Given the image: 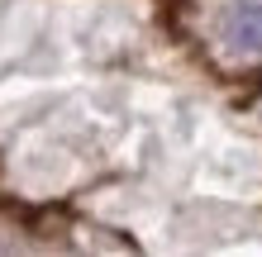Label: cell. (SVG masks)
I'll return each mask as SVG.
<instances>
[{
    "label": "cell",
    "mask_w": 262,
    "mask_h": 257,
    "mask_svg": "<svg viewBox=\"0 0 262 257\" xmlns=\"http://www.w3.org/2000/svg\"><path fill=\"white\" fill-rule=\"evenodd\" d=\"M229 43H234V48H248V53L262 48V5H243L234 14V24H229Z\"/></svg>",
    "instance_id": "6da1fadb"
}]
</instances>
